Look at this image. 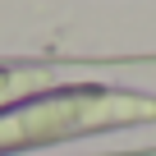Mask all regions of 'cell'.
Masks as SVG:
<instances>
[{
    "label": "cell",
    "instance_id": "6da1fadb",
    "mask_svg": "<svg viewBox=\"0 0 156 156\" xmlns=\"http://www.w3.org/2000/svg\"><path fill=\"white\" fill-rule=\"evenodd\" d=\"M133 119H156V101L129 97V92H92V87L51 92L0 119V151L73 138L87 129H115V124H133Z\"/></svg>",
    "mask_w": 156,
    "mask_h": 156
},
{
    "label": "cell",
    "instance_id": "7a4b0ae2",
    "mask_svg": "<svg viewBox=\"0 0 156 156\" xmlns=\"http://www.w3.org/2000/svg\"><path fill=\"white\" fill-rule=\"evenodd\" d=\"M32 83H41V73H32V69H0V106L9 97H23Z\"/></svg>",
    "mask_w": 156,
    "mask_h": 156
}]
</instances>
